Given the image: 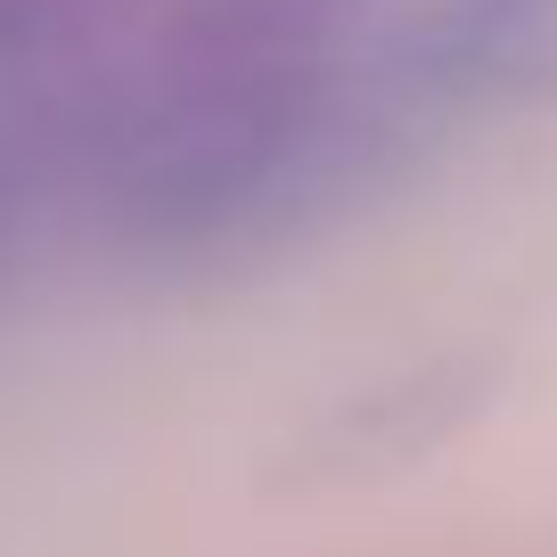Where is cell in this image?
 I'll return each instance as SVG.
<instances>
[{"label": "cell", "mask_w": 557, "mask_h": 557, "mask_svg": "<svg viewBox=\"0 0 557 557\" xmlns=\"http://www.w3.org/2000/svg\"><path fill=\"white\" fill-rule=\"evenodd\" d=\"M410 50L435 83V99L451 107H549L557 0H443Z\"/></svg>", "instance_id": "6da1fadb"}, {"label": "cell", "mask_w": 557, "mask_h": 557, "mask_svg": "<svg viewBox=\"0 0 557 557\" xmlns=\"http://www.w3.org/2000/svg\"><path fill=\"white\" fill-rule=\"evenodd\" d=\"M475 394H484V377L468 361H426L410 377L345 394L329 410V426H312V475H394V468H410L418 451H435V435Z\"/></svg>", "instance_id": "7a4b0ae2"}]
</instances>
